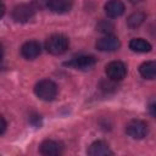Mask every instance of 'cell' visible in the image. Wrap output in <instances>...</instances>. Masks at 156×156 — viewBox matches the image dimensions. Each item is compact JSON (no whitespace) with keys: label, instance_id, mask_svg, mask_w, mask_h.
I'll return each mask as SVG.
<instances>
[{"label":"cell","instance_id":"cell-14","mask_svg":"<svg viewBox=\"0 0 156 156\" xmlns=\"http://www.w3.org/2000/svg\"><path fill=\"white\" fill-rule=\"evenodd\" d=\"M140 74L146 79H154L156 76V63L154 61H146L139 67Z\"/></svg>","mask_w":156,"mask_h":156},{"label":"cell","instance_id":"cell-16","mask_svg":"<svg viewBox=\"0 0 156 156\" xmlns=\"http://www.w3.org/2000/svg\"><path fill=\"white\" fill-rule=\"evenodd\" d=\"M113 23L107 21V20H104V21H100L98 24H96V30H99L100 33H104V34H110L112 30H113Z\"/></svg>","mask_w":156,"mask_h":156},{"label":"cell","instance_id":"cell-11","mask_svg":"<svg viewBox=\"0 0 156 156\" xmlns=\"http://www.w3.org/2000/svg\"><path fill=\"white\" fill-rule=\"evenodd\" d=\"M105 12L111 18L119 17L124 12V5L119 0H110L105 4Z\"/></svg>","mask_w":156,"mask_h":156},{"label":"cell","instance_id":"cell-2","mask_svg":"<svg viewBox=\"0 0 156 156\" xmlns=\"http://www.w3.org/2000/svg\"><path fill=\"white\" fill-rule=\"evenodd\" d=\"M34 93L40 100L52 101L57 95V85L50 79H43L35 84Z\"/></svg>","mask_w":156,"mask_h":156},{"label":"cell","instance_id":"cell-3","mask_svg":"<svg viewBox=\"0 0 156 156\" xmlns=\"http://www.w3.org/2000/svg\"><path fill=\"white\" fill-rule=\"evenodd\" d=\"M35 15V9L29 4H20L12 10V18L15 22L26 23L30 21Z\"/></svg>","mask_w":156,"mask_h":156},{"label":"cell","instance_id":"cell-15","mask_svg":"<svg viewBox=\"0 0 156 156\" xmlns=\"http://www.w3.org/2000/svg\"><path fill=\"white\" fill-rule=\"evenodd\" d=\"M146 18V15L141 11H136L133 12L128 18H127V24L129 28H138Z\"/></svg>","mask_w":156,"mask_h":156},{"label":"cell","instance_id":"cell-12","mask_svg":"<svg viewBox=\"0 0 156 156\" xmlns=\"http://www.w3.org/2000/svg\"><path fill=\"white\" fill-rule=\"evenodd\" d=\"M88 155H90V156H107V155H113V152L110 150L108 145L105 141L98 140V141H94L89 146Z\"/></svg>","mask_w":156,"mask_h":156},{"label":"cell","instance_id":"cell-1","mask_svg":"<svg viewBox=\"0 0 156 156\" xmlns=\"http://www.w3.org/2000/svg\"><path fill=\"white\" fill-rule=\"evenodd\" d=\"M69 40L63 34H52L45 41V49L52 55H61L67 51Z\"/></svg>","mask_w":156,"mask_h":156},{"label":"cell","instance_id":"cell-21","mask_svg":"<svg viewBox=\"0 0 156 156\" xmlns=\"http://www.w3.org/2000/svg\"><path fill=\"white\" fill-rule=\"evenodd\" d=\"M2 61H4V51H2V49L0 48V65L2 63Z\"/></svg>","mask_w":156,"mask_h":156},{"label":"cell","instance_id":"cell-19","mask_svg":"<svg viewBox=\"0 0 156 156\" xmlns=\"http://www.w3.org/2000/svg\"><path fill=\"white\" fill-rule=\"evenodd\" d=\"M4 13H5V5H4V2L0 0V18L4 16Z\"/></svg>","mask_w":156,"mask_h":156},{"label":"cell","instance_id":"cell-4","mask_svg":"<svg viewBox=\"0 0 156 156\" xmlns=\"http://www.w3.org/2000/svg\"><path fill=\"white\" fill-rule=\"evenodd\" d=\"M126 133L133 139H143L147 134V124L141 119H132L126 126Z\"/></svg>","mask_w":156,"mask_h":156},{"label":"cell","instance_id":"cell-6","mask_svg":"<svg viewBox=\"0 0 156 156\" xmlns=\"http://www.w3.org/2000/svg\"><path fill=\"white\" fill-rule=\"evenodd\" d=\"M95 63H96V58L93 55H82V56L72 58L71 61L65 62V66L73 67L77 69H87V68H90L91 66H94Z\"/></svg>","mask_w":156,"mask_h":156},{"label":"cell","instance_id":"cell-10","mask_svg":"<svg viewBox=\"0 0 156 156\" xmlns=\"http://www.w3.org/2000/svg\"><path fill=\"white\" fill-rule=\"evenodd\" d=\"M48 7L55 13H66L73 6V0H48Z\"/></svg>","mask_w":156,"mask_h":156},{"label":"cell","instance_id":"cell-22","mask_svg":"<svg viewBox=\"0 0 156 156\" xmlns=\"http://www.w3.org/2000/svg\"><path fill=\"white\" fill-rule=\"evenodd\" d=\"M129 2H132V4H136V2H140V1H144V0H128Z\"/></svg>","mask_w":156,"mask_h":156},{"label":"cell","instance_id":"cell-18","mask_svg":"<svg viewBox=\"0 0 156 156\" xmlns=\"http://www.w3.org/2000/svg\"><path fill=\"white\" fill-rule=\"evenodd\" d=\"M30 123H32V124H34V126L40 124V116H38V115L32 116V117H30Z\"/></svg>","mask_w":156,"mask_h":156},{"label":"cell","instance_id":"cell-17","mask_svg":"<svg viewBox=\"0 0 156 156\" xmlns=\"http://www.w3.org/2000/svg\"><path fill=\"white\" fill-rule=\"evenodd\" d=\"M5 130H6V121H5V118L0 115V135L4 134Z\"/></svg>","mask_w":156,"mask_h":156},{"label":"cell","instance_id":"cell-8","mask_svg":"<svg viewBox=\"0 0 156 156\" xmlns=\"http://www.w3.org/2000/svg\"><path fill=\"white\" fill-rule=\"evenodd\" d=\"M41 52L40 44L35 40H28L21 46V55L27 60L37 58Z\"/></svg>","mask_w":156,"mask_h":156},{"label":"cell","instance_id":"cell-7","mask_svg":"<svg viewBox=\"0 0 156 156\" xmlns=\"http://www.w3.org/2000/svg\"><path fill=\"white\" fill-rule=\"evenodd\" d=\"M119 39L111 34H106L96 41V49L100 51H115L119 48Z\"/></svg>","mask_w":156,"mask_h":156},{"label":"cell","instance_id":"cell-20","mask_svg":"<svg viewBox=\"0 0 156 156\" xmlns=\"http://www.w3.org/2000/svg\"><path fill=\"white\" fill-rule=\"evenodd\" d=\"M150 111H151V115H152V116L156 115V113H155V104H151V105H150Z\"/></svg>","mask_w":156,"mask_h":156},{"label":"cell","instance_id":"cell-13","mask_svg":"<svg viewBox=\"0 0 156 156\" xmlns=\"http://www.w3.org/2000/svg\"><path fill=\"white\" fill-rule=\"evenodd\" d=\"M129 48L135 52H149L151 50V45L149 41L141 38H134L129 41Z\"/></svg>","mask_w":156,"mask_h":156},{"label":"cell","instance_id":"cell-5","mask_svg":"<svg viewBox=\"0 0 156 156\" xmlns=\"http://www.w3.org/2000/svg\"><path fill=\"white\" fill-rule=\"evenodd\" d=\"M105 72H106V76L108 77V79H111L113 82H118L126 77L127 67L121 61H112V62L106 65Z\"/></svg>","mask_w":156,"mask_h":156},{"label":"cell","instance_id":"cell-9","mask_svg":"<svg viewBox=\"0 0 156 156\" xmlns=\"http://www.w3.org/2000/svg\"><path fill=\"white\" fill-rule=\"evenodd\" d=\"M63 151V145L62 143L60 141H56V140H44L40 145V154L43 155H61Z\"/></svg>","mask_w":156,"mask_h":156}]
</instances>
